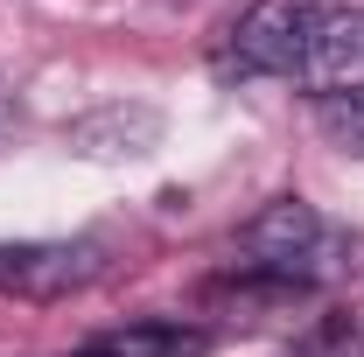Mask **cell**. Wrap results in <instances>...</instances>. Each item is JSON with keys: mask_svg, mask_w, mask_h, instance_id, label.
I'll return each mask as SVG.
<instances>
[{"mask_svg": "<svg viewBox=\"0 0 364 357\" xmlns=\"http://www.w3.org/2000/svg\"><path fill=\"white\" fill-rule=\"evenodd\" d=\"M7 127H14V98L0 91V134H7Z\"/></svg>", "mask_w": 364, "mask_h": 357, "instance_id": "9c48e42d", "label": "cell"}, {"mask_svg": "<svg viewBox=\"0 0 364 357\" xmlns=\"http://www.w3.org/2000/svg\"><path fill=\"white\" fill-rule=\"evenodd\" d=\"M203 351H210V329L154 315V322H127V329H105V336H91L77 357H203Z\"/></svg>", "mask_w": 364, "mask_h": 357, "instance_id": "8992f818", "label": "cell"}, {"mask_svg": "<svg viewBox=\"0 0 364 357\" xmlns=\"http://www.w3.org/2000/svg\"><path fill=\"white\" fill-rule=\"evenodd\" d=\"M105 273L98 238H21L0 245V294L14 302H70Z\"/></svg>", "mask_w": 364, "mask_h": 357, "instance_id": "3957f363", "label": "cell"}, {"mask_svg": "<svg viewBox=\"0 0 364 357\" xmlns=\"http://www.w3.org/2000/svg\"><path fill=\"white\" fill-rule=\"evenodd\" d=\"M294 85L316 91V98H336V91L364 85V7H336L329 0V14L316 21V36H309V56H301Z\"/></svg>", "mask_w": 364, "mask_h": 357, "instance_id": "5b68a950", "label": "cell"}, {"mask_svg": "<svg viewBox=\"0 0 364 357\" xmlns=\"http://www.w3.org/2000/svg\"><path fill=\"white\" fill-rule=\"evenodd\" d=\"M322 14H329V0H252L238 14V28H231L218 70L225 78H287L294 85Z\"/></svg>", "mask_w": 364, "mask_h": 357, "instance_id": "7a4b0ae2", "label": "cell"}, {"mask_svg": "<svg viewBox=\"0 0 364 357\" xmlns=\"http://www.w3.org/2000/svg\"><path fill=\"white\" fill-rule=\"evenodd\" d=\"M231 252H238L245 273L287 280V287H301V294L364 267V238H350L336 218H322L316 203H301V196H280L259 218H245L238 238H231Z\"/></svg>", "mask_w": 364, "mask_h": 357, "instance_id": "6da1fadb", "label": "cell"}, {"mask_svg": "<svg viewBox=\"0 0 364 357\" xmlns=\"http://www.w3.org/2000/svg\"><path fill=\"white\" fill-rule=\"evenodd\" d=\"M287 357H364V315H322Z\"/></svg>", "mask_w": 364, "mask_h": 357, "instance_id": "ba28073f", "label": "cell"}, {"mask_svg": "<svg viewBox=\"0 0 364 357\" xmlns=\"http://www.w3.org/2000/svg\"><path fill=\"white\" fill-rule=\"evenodd\" d=\"M316 119H322V134L336 140L343 154L364 161V85L358 91H336V98H316Z\"/></svg>", "mask_w": 364, "mask_h": 357, "instance_id": "52a82bcc", "label": "cell"}, {"mask_svg": "<svg viewBox=\"0 0 364 357\" xmlns=\"http://www.w3.org/2000/svg\"><path fill=\"white\" fill-rule=\"evenodd\" d=\"M161 134H168V119H161L154 105H140V98H112V105L77 112V119L63 127V147L85 154V161H140V154L161 147Z\"/></svg>", "mask_w": 364, "mask_h": 357, "instance_id": "277c9868", "label": "cell"}]
</instances>
